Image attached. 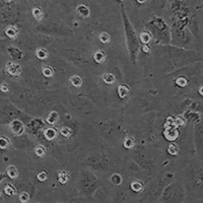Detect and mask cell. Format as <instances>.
Listing matches in <instances>:
<instances>
[{"instance_id":"6da1fadb","label":"cell","mask_w":203,"mask_h":203,"mask_svg":"<svg viewBox=\"0 0 203 203\" xmlns=\"http://www.w3.org/2000/svg\"><path fill=\"white\" fill-rule=\"evenodd\" d=\"M10 130L14 135H20V134H22L25 131V126L22 122H20V121L14 120L10 124Z\"/></svg>"},{"instance_id":"7a4b0ae2","label":"cell","mask_w":203,"mask_h":203,"mask_svg":"<svg viewBox=\"0 0 203 203\" xmlns=\"http://www.w3.org/2000/svg\"><path fill=\"white\" fill-rule=\"evenodd\" d=\"M6 70L10 75H18V74L20 73V67L18 64H16V63H13V62H9L7 65H6Z\"/></svg>"},{"instance_id":"3957f363","label":"cell","mask_w":203,"mask_h":203,"mask_svg":"<svg viewBox=\"0 0 203 203\" xmlns=\"http://www.w3.org/2000/svg\"><path fill=\"white\" fill-rule=\"evenodd\" d=\"M165 137H167L169 140H175V139L178 137V131L175 129L174 126H171V127H167V130H165Z\"/></svg>"},{"instance_id":"277c9868","label":"cell","mask_w":203,"mask_h":203,"mask_svg":"<svg viewBox=\"0 0 203 203\" xmlns=\"http://www.w3.org/2000/svg\"><path fill=\"white\" fill-rule=\"evenodd\" d=\"M58 120H59V114L55 111L51 112V113L49 114L48 118H47L48 123H50V124H55Z\"/></svg>"},{"instance_id":"5b68a950","label":"cell","mask_w":203,"mask_h":203,"mask_svg":"<svg viewBox=\"0 0 203 203\" xmlns=\"http://www.w3.org/2000/svg\"><path fill=\"white\" fill-rule=\"evenodd\" d=\"M56 135H57V132L53 128H48V129L45 130V137L48 140H53L56 137Z\"/></svg>"},{"instance_id":"8992f818","label":"cell","mask_w":203,"mask_h":203,"mask_svg":"<svg viewBox=\"0 0 203 203\" xmlns=\"http://www.w3.org/2000/svg\"><path fill=\"white\" fill-rule=\"evenodd\" d=\"M6 173H7L8 176L10 177V178H12V179L17 178V176H18L17 169H16L14 165H10V167H8L7 170H6Z\"/></svg>"},{"instance_id":"52a82bcc","label":"cell","mask_w":203,"mask_h":203,"mask_svg":"<svg viewBox=\"0 0 203 203\" xmlns=\"http://www.w3.org/2000/svg\"><path fill=\"white\" fill-rule=\"evenodd\" d=\"M76 11H77L81 16H83V17H87V16L90 15V9L85 5H79L77 9H76Z\"/></svg>"},{"instance_id":"ba28073f","label":"cell","mask_w":203,"mask_h":203,"mask_svg":"<svg viewBox=\"0 0 203 203\" xmlns=\"http://www.w3.org/2000/svg\"><path fill=\"white\" fill-rule=\"evenodd\" d=\"M94 58H95V60L98 63H103L105 61L106 55H105V53L103 52V51H97V52L95 53V55H94Z\"/></svg>"},{"instance_id":"9c48e42d","label":"cell","mask_w":203,"mask_h":203,"mask_svg":"<svg viewBox=\"0 0 203 203\" xmlns=\"http://www.w3.org/2000/svg\"><path fill=\"white\" fill-rule=\"evenodd\" d=\"M103 79H104L105 82L108 83V85H111V83L115 82V76H114L112 73H105L104 75H103Z\"/></svg>"},{"instance_id":"30bf717a","label":"cell","mask_w":203,"mask_h":203,"mask_svg":"<svg viewBox=\"0 0 203 203\" xmlns=\"http://www.w3.org/2000/svg\"><path fill=\"white\" fill-rule=\"evenodd\" d=\"M33 15L37 20H41L43 18V11L40 7H35L33 9Z\"/></svg>"},{"instance_id":"8fae6325","label":"cell","mask_w":203,"mask_h":203,"mask_svg":"<svg viewBox=\"0 0 203 203\" xmlns=\"http://www.w3.org/2000/svg\"><path fill=\"white\" fill-rule=\"evenodd\" d=\"M58 179H59V182L62 184H65L67 181H68L69 179V176L68 174H67L65 171H62V172H59V174H58Z\"/></svg>"},{"instance_id":"7c38bea8","label":"cell","mask_w":203,"mask_h":203,"mask_svg":"<svg viewBox=\"0 0 203 203\" xmlns=\"http://www.w3.org/2000/svg\"><path fill=\"white\" fill-rule=\"evenodd\" d=\"M70 82H71V85L73 86H76V87H77V86L81 85V83H82V79H81L77 75H73L70 78Z\"/></svg>"},{"instance_id":"4fadbf2b","label":"cell","mask_w":203,"mask_h":203,"mask_svg":"<svg viewBox=\"0 0 203 203\" xmlns=\"http://www.w3.org/2000/svg\"><path fill=\"white\" fill-rule=\"evenodd\" d=\"M129 92V88L125 85H120L118 87V94L120 95V98H124L127 95V94Z\"/></svg>"},{"instance_id":"5bb4252c","label":"cell","mask_w":203,"mask_h":203,"mask_svg":"<svg viewBox=\"0 0 203 203\" xmlns=\"http://www.w3.org/2000/svg\"><path fill=\"white\" fill-rule=\"evenodd\" d=\"M6 35L9 37V38H15L16 37V35H17V30L15 29V27H9L6 29Z\"/></svg>"},{"instance_id":"9a60e30c","label":"cell","mask_w":203,"mask_h":203,"mask_svg":"<svg viewBox=\"0 0 203 203\" xmlns=\"http://www.w3.org/2000/svg\"><path fill=\"white\" fill-rule=\"evenodd\" d=\"M37 56H38L40 59H45V58H47V56H48L47 50L44 48L38 49V50H37Z\"/></svg>"},{"instance_id":"2e32d148","label":"cell","mask_w":203,"mask_h":203,"mask_svg":"<svg viewBox=\"0 0 203 203\" xmlns=\"http://www.w3.org/2000/svg\"><path fill=\"white\" fill-rule=\"evenodd\" d=\"M142 188H143V185H142L140 182H133V183L131 184V189L134 191H136V192L141 191Z\"/></svg>"},{"instance_id":"e0dca14e","label":"cell","mask_w":203,"mask_h":203,"mask_svg":"<svg viewBox=\"0 0 203 203\" xmlns=\"http://www.w3.org/2000/svg\"><path fill=\"white\" fill-rule=\"evenodd\" d=\"M140 40H141L142 43L147 44V43H149V42H150L151 37H150V35H149L148 33H142L141 36H140Z\"/></svg>"},{"instance_id":"ac0fdd59","label":"cell","mask_w":203,"mask_h":203,"mask_svg":"<svg viewBox=\"0 0 203 203\" xmlns=\"http://www.w3.org/2000/svg\"><path fill=\"white\" fill-rule=\"evenodd\" d=\"M111 181H112V183L115 184V185H119V184H121V182H122V178H121L120 175L114 174L111 178Z\"/></svg>"},{"instance_id":"d6986e66","label":"cell","mask_w":203,"mask_h":203,"mask_svg":"<svg viewBox=\"0 0 203 203\" xmlns=\"http://www.w3.org/2000/svg\"><path fill=\"white\" fill-rule=\"evenodd\" d=\"M134 145V139L132 137H127L124 140V146L126 148H131Z\"/></svg>"},{"instance_id":"ffe728a7","label":"cell","mask_w":203,"mask_h":203,"mask_svg":"<svg viewBox=\"0 0 203 203\" xmlns=\"http://www.w3.org/2000/svg\"><path fill=\"white\" fill-rule=\"evenodd\" d=\"M35 152H36L37 155L43 156L46 153V149H45V147H44V146L39 145V146H37V147L35 148Z\"/></svg>"},{"instance_id":"44dd1931","label":"cell","mask_w":203,"mask_h":203,"mask_svg":"<svg viewBox=\"0 0 203 203\" xmlns=\"http://www.w3.org/2000/svg\"><path fill=\"white\" fill-rule=\"evenodd\" d=\"M9 144V140L5 137H0V148H6Z\"/></svg>"},{"instance_id":"7402d4cb","label":"cell","mask_w":203,"mask_h":203,"mask_svg":"<svg viewBox=\"0 0 203 203\" xmlns=\"http://www.w3.org/2000/svg\"><path fill=\"white\" fill-rule=\"evenodd\" d=\"M99 39L102 43H108V42L110 41V36L107 34V33H102V34L100 35Z\"/></svg>"},{"instance_id":"603a6c76","label":"cell","mask_w":203,"mask_h":203,"mask_svg":"<svg viewBox=\"0 0 203 203\" xmlns=\"http://www.w3.org/2000/svg\"><path fill=\"white\" fill-rule=\"evenodd\" d=\"M5 193L7 195L9 196H12V195H14L15 194V189L12 187L11 185H6V187H5Z\"/></svg>"},{"instance_id":"cb8c5ba5","label":"cell","mask_w":203,"mask_h":203,"mask_svg":"<svg viewBox=\"0 0 203 203\" xmlns=\"http://www.w3.org/2000/svg\"><path fill=\"white\" fill-rule=\"evenodd\" d=\"M53 70L52 68H50V67H44L43 68V74L45 76H47V77H51V76L53 75Z\"/></svg>"},{"instance_id":"d4e9b609","label":"cell","mask_w":203,"mask_h":203,"mask_svg":"<svg viewBox=\"0 0 203 203\" xmlns=\"http://www.w3.org/2000/svg\"><path fill=\"white\" fill-rule=\"evenodd\" d=\"M169 152H170V155H177V153H178V147H177V145L172 143L171 145L169 146Z\"/></svg>"},{"instance_id":"484cf974","label":"cell","mask_w":203,"mask_h":203,"mask_svg":"<svg viewBox=\"0 0 203 203\" xmlns=\"http://www.w3.org/2000/svg\"><path fill=\"white\" fill-rule=\"evenodd\" d=\"M20 200L22 202H27V201H29V200H30V195H29V193L22 192V194L20 195Z\"/></svg>"},{"instance_id":"4316f807","label":"cell","mask_w":203,"mask_h":203,"mask_svg":"<svg viewBox=\"0 0 203 203\" xmlns=\"http://www.w3.org/2000/svg\"><path fill=\"white\" fill-rule=\"evenodd\" d=\"M61 134L63 135V136H65V137H68V136H70V135H71V130L69 129V128H67V127H64V128H62V129H61Z\"/></svg>"},{"instance_id":"83f0119b","label":"cell","mask_w":203,"mask_h":203,"mask_svg":"<svg viewBox=\"0 0 203 203\" xmlns=\"http://www.w3.org/2000/svg\"><path fill=\"white\" fill-rule=\"evenodd\" d=\"M177 85L180 86H186V85H187V80H186L184 77H180L177 79Z\"/></svg>"},{"instance_id":"f1b7e54d","label":"cell","mask_w":203,"mask_h":203,"mask_svg":"<svg viewBox=\"0 0 203 203\" xmlns=\"http://www.w3.org/2000/svg\"><path fill=\"white\" fill-rule=\"evenodd\" d=\"M174 121H175V125H178V126H183V125H185V121H184V119L182 118V117L176 118V120H174Z\"/></svg>"},{"instance_id":"f546056e","label":"cell","mask_w":203,"mask_h":203,"mask_svg":"<svg viewBox=\"0 0 203 203\" xmlns=\"http://www.w3.org/2000/svg\"><path fill=\"white\" fill-rule=\"evenodd\" d=\"M38 179L40 181H45V180L47 179V174H46L45 172H41L38 175Z\"/></svg>"},{"instance_id":"4dcf8cb0","label":"cell","mask_w":203,"mask_h":203,"mask_svg":"<svg viewBox=\"0 0 203 203\" xmlns=\"http://www.w3.org/2000/svg\"><path fill=\"white\" fill-rule=\"evenodd\" d=\"M0 90H2V92H7L8 90H9V88H8V86L4 83V85H0Z\"/></svg>"},{"instance_id":"1f68e13d","label":"cell","mask_w":203,"mask_h":203,"mask_svg":"<svg viewBox=\"0 0 203 203\" xmlns=\"http://www.w3.org/2000/svg\"><path fill=\"white\" fill-rule=\"evenodd\" d=\"M137 1H138L139 3H144V2H145L146 0H137Z\"/></svg>"},{"instance_id":"d6a6232c","label":"cell","mask_w":203,"mask_h":203,"mask_svg":"<svg viewBox=\"0 0 203 203\" xmlns=\"http://www.w3.org/2000/svg\"><path fill=\"white\" fill-rule=\"evenodd\" d=\"M143 50H144V51H145V52H148V51H149L147 47H144V48H143Z\"/></svg>"},{"instance_id":"836d02e7","label":"cell","mask_w":203,"mask_h":203,"mask_svg":"<svg viewBox=\"0 0 203 203\" xmlns=\"http://www.w3.org/2000/svg\"><path fill=\"white\" fill-rule=\"evenodd\" d=\"M5 1H6V2H10L11 0H5Z\"/></svg>"},{"instance_id":"e575fe53","label":"cell","mask_w":203,"mask_h":203,"mask_svg":"<svg viewBox=\"0 0 203 203\" xmlns=\"http://www.w3.org/2000/svg\"><path fill=\"white\" fill-rule=\"evenodd\" d=\"M0 197H1V191H0Z\"/></svg>"}]
</instances>
